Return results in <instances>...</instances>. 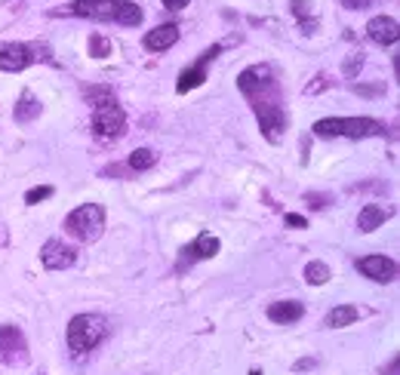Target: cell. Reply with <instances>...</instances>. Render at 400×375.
<instances>
[{
  "instance_id": "obj_19",
  "label": "cell",
  "mask_w": 400,
  "mask_h": 375,
  "mask_svg": "<svg viewBox=\"0 0 400 375\" xmlns=\"http://www.w3.org/2000/svg\"><path fill=\"white\" fill-rule=\"evenodd\" d=\"M13 117H16V124H31L34 117H40V102H37L31 92H22V99H18Z\"/></svg>"
},
{
  "instance_id": "obj_9",
  "label": "cell",
  "mask_w": 400,
  "mask_h": 375,
  "mask_svg": "<svg viewBox=\"0 0 400 375\" xmlns=\"http://www.w3.org/2000/svg\"><path fill=\"white\" fill-rule=\"evenodd\" d=\"M74 259H77V249L68 246L65 240H46L43 249H40V261H43V268H50V271L71 268Z\"/></svg>"
},
{
  "instance_id": "obj_29",
  "label": "cell",
  "mask_w": 400,
  "mask_h": 375,
  "mask_svg": "<svg viewBox=\"0 0 400 375\" xmlns=\"http://www.w3.org/2000/svg\"><path fill=\"white\" fill-rule=\"evenodd\" d=\"M305 200H308V203L314 206V210H320V206H327V197H323V194H305Z\"/></svg>"
},
{
  "instance_id": "obj_7",
  "label": "cell",
  "mask_w": 400,
  "mask_h": 375,
  "mask_svg": "<svg viewBox=\"0 0 400 375\" xmlns=\"http://www.w3.org/2000/svg\"><path fill=\"white\" fill-rule=\"evenodd\" d=\"M40 46H28V43H4L0 46V71H25L28 65L37 59Z\"/></svg>"
},
{
  "instance_id": "obj_2",
  "label": "cell",
  "mask_w": 400,
  "mask_h": 375,
  "mask_svg": "<svg viewBox=\"0 0 400 375\" xmlns=\"http://www.w3.org/2000/svg\"><path fill=\"white\" fill-rule=\"evenodd\" d=\"M108 332H111V326L102 314H77L68 323V348L74 357H83V354L96 351L108 339Z\"/></svg>"
},
{
  "instance_id": "obj_34",
  "label": "cell",
  "mask_w": 400,
  "mask_h": 375,
  "mask_svg": "<svg viewBox=\"0 0 400 375\" xmlns=\"http://www.w3.org/2000/svg\"><path fill=\"white\" fill-rule=\"evenodd\" d=\"M394 372H397V357L391 360V366H388V375H394Z\"/></svg>"
},
{
  "instance_id": "obj_23",
  "label": "cell",
  "mask_w": 400,
  "mask_h": 375,
  "mask_svg": "<svg viewBox=\"0 0 400 375\" xmlns=\"http://www.w3.org/2000/svg\"><path fill=\"white\" fill-rule=\"evenodd\" d=\"M90 55L92 59H108L111 55V40L102 34H90Z\"/></svg>"
},
{
  "instance_id": "obj_26",
  "label": "cell",
  "mask_w": 400,
  "mask_h": 375,
  "mask_svg": "<svg viewBox=\"0 0 400 375\" xmlns=\"http://www.w3.org/2000/svg\"><path fill=\"white\" fill-rule=\"evenodd\" d=\"M293 13L305 22V16H308V0H293Z\"/></svg>"
},
{
  "instance_id": "obj_20",
  "label": "cell",
  "mask_w": 400,
  "mask_h": 375,
  "mask_svg": "<svg viewBox=\"0 0 400 375\" xmlns=\"http://www.w3.org/2000/svg\"><path fill=\"white\" fill-rule=\"evenodd\" d=\"M154 163H157V154L151 148H136V151L129 154V170L133 173H145V170H151Z\"/></svg>"
},
{
  "instance_id": "obj_17",
  "label": "cell",
  "mask_w": 400,
  "mask_h": 375,
  "mask_svg": "<svg viewBox=\"0 0 400 375\" xmlns=\"http://www.w3.org/2000/svg\"><path fill=\"white\" fill-rule=\"evenodd\" d=\"M388 215H391V210H385V206H379V203H367L357 215V228L364 234H373L376 228H382Z\"/></svg>"
},
{
  "instance_id": "obj_15",
  "label": "cell",
  "mask_w": 400,
  "mask_h": 375,
  "mask_svg": "<svg viewBox=\"0 0 400 375\" xmlns=\"http://www.w3.org/2000/svg\"><path fill=\"white\" fill-rule=\"evenodd\" d=\"M175 40H179V28L175 25H157L145 34V50L163 53V50H170V46H175Z\"/></svg>"
},
{
  "instance_id": "obj_4",
  "label": "cell",
  "mask_w": 400,
  "mask_h": 375,
  "mask_svg": "<svg viewBox=\"0 0 400 375\" xmlns=\"http://www.w3.org/2000/svg\"><path fill=\"white\" fill-rule=\"evenodd\" d=\"M96 96H102L96 102V108H92V133H96V138L108 142V138L124 136L126 114H124V108L117 105V99L108 96L105 89H96Z\"/></svg>"
},
{
  "instance_id": "obj_3",
  "label": "cell",
  "mask_w": 400,
  "mask_h": 375,
  "mask_svg": "<svg viewBox=\"0 0 400 375\" xmlns=\"http://www.w3.org/2000/svg\"><path fill=\"white\" fill-rule=\"evenodd\" d=\"M382 133L385 124L373 117H323L314 124V136L320 138H369Z\"/></svg>"
},
{
  "instance_id": "obj_28",
  "label": "cell",
  "mask_w": 400,
  "mask_h": 375,
  "mask_svg": "<svg viewBox=\"0 0 400 375\" xmlns=\"http://www.w3.org/2000/svg\"><path fill=\"white\" fill-rule=\"evenodd\" d=\"M314 366H318V360H314V357H302L293 369H296V372H305V369H314Z\"/></svg>"
},
{
  "instance_id": "obj_25",
  "label": "cell",
  "mask_w": 400,
  "mask_h": 375,
  "mask_svg": "<svg viewBox=\"0 0 400 375\" xmlns=\"http://www.w3.org/2000/svg\"><path fill=\"white\" fill-rule=\"evenodd\" d=\"M286 224H290V228H308L305 215H296V212H286Z\"/></svg>"
},
{
  "instance_id": "obj_32",
  "label": "cell",
  "mask_w": 400,
  "mask_h": 375,
  "mask_svg": "<svg viewBox=\"0 0 400 375\" xmlns=\"http://www.w3.org/2000/svg\"><path fill=\"white\" fill-rule=\"evenodd\" d=\"M188 4H191V0H163V6H166V9H185Z\"/></svg>"
},
{
  "instance_id": "obj_1",
  "label": "cell",
  "mask_w": 400,
  "mask_h": 375,
  "mask_svg": "<svg viewBox=\"0 0 400 375\" xmlns=\"http://www.w3.org/2000/svg\"><path fill=\"white\" fill-rule=\"evenodd\" d=\"M237 87L249 99L253 111L268 108V105H283L281 102V83H277L271 65H249L247 71H240Z\"/></svg>"
},
{
  "instance_id": "obj_33",
  "label": "cell",
  "mask_w": 400,
  "mask_h": 375,
  "mask_svg": "<svg viewBox=\"0 0 400 375\" xmlns=\"http://www.w3.org/2000/svg\"><path fill=\"white\" fill-rule=\"evenodd\" d=\"M357 92H364V96H379L382 92V87H355Z\"/></svg>"
},
{
  "instance_id": "obj_11",
  "label": "cell",
  "mask_w": 400,
  "mask_h": 375,
  "mask_svg": "<svg viewBox=\"0 0 400 375\" xmlns=\"http://www.w3.org/2000/svg\"><path fill=\"white\" fill-rule=\"evenodd\" d=\"M222 53V46H210L207 53H200V59H198V65H191L188 71H182L179 74V83H175V89L179 92H188V89H198L203 80H207V65L216 59V55Z\"/></svg>"
},
{
  "instance_id": "obj_22",
  "label": "cell",
  "mask_w": 400,
  "mask_h": 375,
  "mask_svg": "<svg viewBox=\"0 0 400 375\" xmlns=\"http://www.w3.org/2000/svg\"><path fill=\"white\" fill-rule=\"evenodd\" d=\"M330 277H333V271H330V265H323V261H308V265H305V280H308L311 286H323Z\"/></svg>"
},
{
  "instance_id": "obj_13",
  "label": "cell",
  "mask_w": 400,
  "mask_h": 375,
  "mask_svg": "<svg viewBox=\"0 0 400 375\" xmlns=\"http://www.w3.org/2000/svg\"><path fill=\"white\" fill-rule=\"evenodd\" d=\"M120 0H74L71 13L83 18H99V22H114Z\"/></svg>"
},
{
  "instance_id": "obj_8",
  "label": "cell",
  "mask_w": 400,
  "mask_h": 375,
  "mask_svg": "<svg viewBox=\"0 0 400 375\" xmlns=\"http://www.w3.org/2000/svg\"><path fill=\"white\" fill-rule=\"evenodd\" d=\"M256 120H259V129H262V136H265L271 145H277V142L283 138V129H286V111H283V105L259 108V111H256Z\"/></svg>"
},
{
  "instance_id": "obj_21",
  "label": "cell",
  "mask_w": 400,
  "mask_h": 375,
  "mask_svg": "<svg viewBox=\"0 0 400 375\" xmlns=\"http://www.w3.org/2000/svg\"><path fill=\"white\" fill-rule=\"evenodd\" d=\"M114 22H117V25H139V22H142V9H139L133 0H120Z\"/></svg>"
},
{
  "instance_id": "obj_30",
  "label": "cell",
  "mask_w": 400,
  "mask_h": 375,
  "mask_svg": "<svg viewBox=\"0 0 400 375\" xmlns=\"http://www.w3.org/2000/svg\"><path fill=\"white\" fill-rule=\"evenodd\" d=\"M373 0H342V6H348V9H367Z\"/></svg>"
},
{
  "instance_id": "obj_27",
  "label": "cell",
  "mask_w": 400,
  "mask_h": 375,
  "mask_svg": "<svg viewBox=\"0 0 400 375\" xmlns=\"http://www.w3.org/2000/svg\"><path fill=\"white\" fill-rule=\"evenodd\" d=\"M360 65H364V55H351V59L345 62V74H355Z\"/></svg>"
},
{
  "instance_id": "obj_12",
  "label": "cell",
  "mask_w": 400,
  "mask_h": 375,
  "mask_svg": "<svg viewBox=\"0 0 400 375\" xmlns=\"http://www.w3.org/2000/svg\"><path fill=\"white\" fill-rule=\"evenodd\" d=\"M219 249H222V240L216 237V234L203 231V234H198V240H194L191 246L182 249V265H185V261L191 265V261H200V259H216ZM182 265H179V268H182Z\"/></svg>"
},
{
  "instance_id": "obj_10",
  "label": "cell",
  "mask_w": 400,
  "mask_h": 375,
  "mask_svg": "<svg viewBox=\"0 0 400 375\" xmlns=\"http://www.w3.org/2000/svg\"><path fill=\"white\" fill-rule=\"evenodd\" d=\"M357 271L369 280H376V283H391L397 277V265L394 259H385V256H364L357 259Z\"/></svg>"
},
{
  "instance_id": "obj_24",
  "label": "cell",
  "mask_w": 400,
  "mask_h": 375,
  "mask_svg": "<svg viewBox=\"0 0 400 375\" xmlns=\"http://www.w3.org/2000/svg\"><path fill=\"white\" fill-rule=\"evenodd\" d=\"M50 197H53V188L50 185H37V188H31V191L25 194V203L28 206H37L40 200H50Z\"/></svg>"
},
{
  "instance_id": "obj_35",
  "label": "cell",
  "mask_w": 400,
  "mask_h": 375,
  "mask_svg": "<svg viewBox=\"0 0 400 375\" xmlns=\"http://www.w3.org/2000/svg\"><path fill=\"white\" fill-rule=\"evenodd\" d=\"M249 375H262V372H259V369H253V372H249Z\"/></svg>"
},
{
  "instance_id": "obj_18",
  "label": "cell",
  "mask_w": 400,
  "mask_h": 375,
  "mask_svg": "<svg viewBox=\"0 0 400 375\" xmlns=\"http://www.w3.org/2000/svg\"><path fill=\"white\" fill-rule=\"evenodd\" d=\"M357 317H360V311H357L355 305H336V308H333V311L327 314V320H323V323H327L330 330H345V326H351V323L357 320Z\"/></svg>"
},
{
  "instance_id": "obj_31",
  "label": "cell",
  "mask_w": 400,
  "mask_h": 375,
  "mask_svg": "<svg viewBox=\"0 0 400 375\" xmlns=\"http://www.w3.org/2000/svg\"><path fill=\"white\" fill-rule=\"evenodd\" d=\"M327 87H330V77H327V74H320L318 83H314V87H308V92H318V89H327Z\"/></svg>"
},
{
  "instance_id": "obj_5",
  "label": "cell",
  "mask_w": 400,
  "mask_h": 375,
  "mask_svg": "<svg viewBox=\"0 0 400 375\" xmlns=\"http://www.w3.org/2000/svg\"><path fill=\"white\" fill-rule=\"evenodd\" d=\"M102 228H105V210H102L99 203H83L65 219V231H68L71 237H77L80 243L99 240Z\"/></svg>"
},
{
  "instance_id": "obj_16",
  "label": "cell",
  "mask_w": 400,
  "mask_h": 375,
  "mask_svg": "<svg viewBox=\"0 0 400 375\" xmlns=\"http://www.w3.org/2000/svg\"><path fill=\"white\" fill-rule=\"evenodd\" d=\"M302 314H305V308L302 302H274L271 308H268V320L271 323H281V326H290L296 320H302Z\"/></svg>"
},
{
  "instance_id": "obj_6",
  "label": "cell",
  "mask_w": 400,
  "mask_h": 375,
  "mask_svg": "<svg viewBox=\"0 0 400 375\" xmlns=\"http://www.w3.org/2000/svg\"><path fill=\"white\" fill-rule=\"evenodd\" d=\"M28 360V342L18 326H0V363L6 366H18Z\"/></svg>"
},
{
  "instance_id": "obj_14",
  "label": "cell",
  "mask_w": 400,
  "mask_h": 375,
  "mask_svg": "<svg viewBox=\"0 0 400 375\" xmlns=\"http://www.w3.org/2000/svg\"><path fill=\"white\" fill-rule=\"evenodd\" d=\"M367 37H369L373 43H379V46H391V43H397V37H400L397 18H391V16H376V18H369Z\"/></svg>"
}]
</instances>
